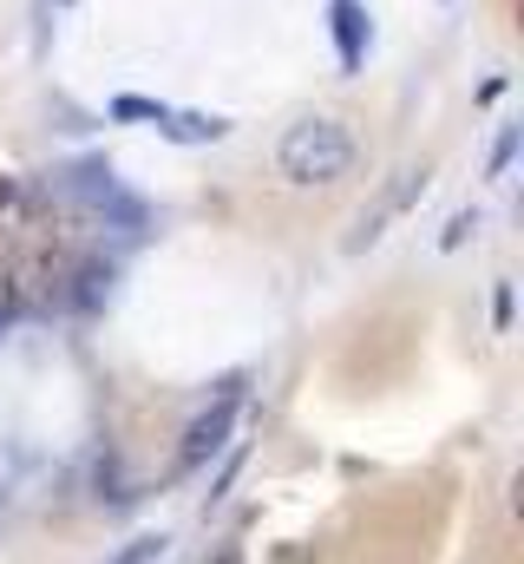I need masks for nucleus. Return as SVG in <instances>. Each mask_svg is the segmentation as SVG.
<instances>
[{
  "label": "nucleus",
  "instance_id": "nucleus-10",
  "mask_svg": "<svg viewBox=\"0 0 524 564\" xmlns=\"http://www.w3.org/2000/svg\"><path fill=\"white\" fill-rule=\"evenodd\" d=\"M0 328H7V315H0Z\"/></svg>",
  "mask_w": 524,
  "mask_h": 564
},
{
  "label": "nucleus",
  "instance_id": "nucleus-2",
  "mask_svg": "<svg viewBox=\"0 0 524 564\" xmlns=\"http://www.w3.org/2000/svg\"><path fill=\"white\" fill-rule=\"evenodd\" d=\"M237 401H243V394L230 388V394H217V401H210V408H204L197 421L184 426V446H177V466H184V473L210 466V459H217V453L230 446V433H237Z\"/></svg>",
  "mask_w": 524,
  "mask_h": 564
},
{
  "label": "nucleus",
  "instance_id": "nucleus-4",
  "mask_svg": "<svg viewBox=\"0 0 524 564\" xmlns=\"http://www.w3.org/2000/svg\"><path fill=\"white\" fill-rule=\"evenodd\" d=\"M164 132L177 144H204V139H223L230 126L223 119H204V112H164Z\"/></svg>",
  "mask_w": 524,
  "mask_h": 564
},
{
  "label": "nucleus",
  "instance_id": "nucleus-9",
  "mask_svg": "<svg viewBox=\"0 0 524 564\" xmlns=\"http://www.w3.org/2000/svg\"><path fill=\"white\" fill-rule=\"evenodd\" d=\"M466 230H479V217H452V230H446V250H459V243H466Z\"/></svg>",
  "mask_w": 524,
  "mask_h": 564
},
{
  "label": "nucleus",
  "instance_id": "nucleus-3",
  "mask_svg": "<svg viewBox=\"0 0 524 564\" xmlns=\"http://www.w3.org/2000/svg\"><path fill=\"white\" fill-rule=\"evenodd\" d=\"M328 13H335V46H341V66L354 73V66H361V53H368V13H361V0H328Z\"/></svg>",
  "mask_w": 524,
  "mask_h": 564
},
{
  "label": "nucleus",
  "instance_id": "nucleus-5",
  "mask_svg": "<svg viewBox=\"0 0 524 564\" xmlns=\"http://www.w3.org/2000/svg\"><path fill=\"white\" fill-rule=\"evenodd\" d=\"M164 545H171L164 532H144V539L119 545V552H112V564H157V558H164Z\"/></svg>",
  "mask_w": 524,
  "mask_h": 564
},
{
  "label": "nucleus",
  "instance_id": "nucleus-7",
  "mask_svg": "<svg viewBox=\"0 0 524 564\" xmlns=\"http://www.w3.org/2000/svg\"><path fill=\"white\" fill-rule=\"evenodd\" d=\"M112 119H157V126H164V106H157V99H112Z\"/></svg>",
  "mask_w": 524,
  "mask_h": 564
},
{
  "label": "nucleus",
  "instance_id": "nucleus-8",
  "mask_svg": "<svg viewBox=\"0 0 524 564\" xmlns=\"http://www.w3.org/2000/svg\"><path fill=\"white\" fill-rule=\"evenodd\" d=\"M512 151H518V126H505V132H499V144H492V177L512 164Z\"/></svg>",
  "mask_w": 524,
  "mask_h": 564
},
{
  "label": "nucleus",
  "instance_id": "nucleus-6",
  "mask_svg": "<svg viewBox=\"0 0 524 564\" xmlns=\"http://www.w3.org/2000/svg\"><path fill=\"white\" fill-rule=\"evenodd\" d=\"M106 295H112V270H99V263H92V270H79V289H73V302H79V308H99Z\"/></svg>",
  "mask_w": 524,
  "mask_h": 564
},
{
  "label": "nucleus",
  "instance_id": "nucleus-1",
  "mask_svg": "<svg viewBox=\"0 0 524 564\" xmlns=\"http://www.w3.org/2000/svg\"><path fill=\"white\" fill-rule=\"evenodd\" d=\"M348 164H354V132L341 119H321V112L295 119L275 144V171L288 184H335V177H348Z\"/></svg>",
  "mask_w": 524,
  "mask_h": 564
}]
</instances>
